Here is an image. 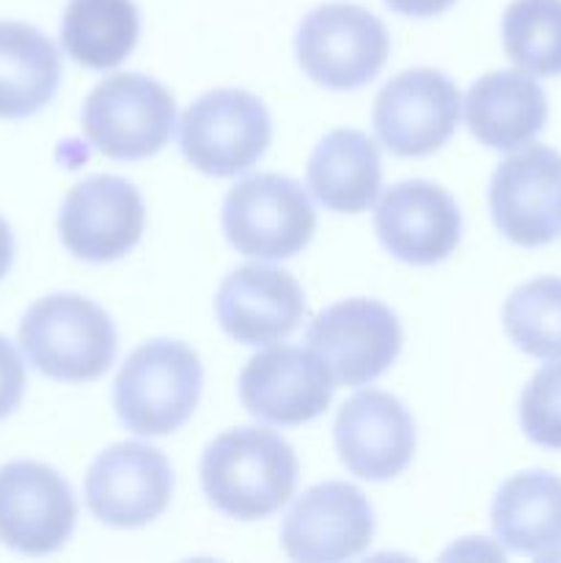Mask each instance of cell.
Instances as JSON below:
<instances>
[{"label":"cell","mask_w":561,"mask_h":563,"mask_svg":"<svg viewBox=\"0 0 561 563\" xmlns=\"http://www.w3.org/2000/svg\"><path fill=\"white\" fill-rule=\"evenodd\" d=\"M520 427L531 443L561 451V361L539 368L522 388Z\"/></svg>","instance_id":"obj_26"},{"label":"cell","mask_w":561,"mask_h":563,"mask_svg":"<svg viewBox=\"0 0 561 563\" xmlns=\"http://www.w3.org/2000/svg\"><path fill=\"white\" fill-rule=\"evenodd\" d=\"M146 209L135 185L99 174L69 190L58 212L66 251L82 262H116L138 245Z\"/></svg>","instance_id":"obj_14"},{"label":"cell","mask_w":561,"mask_h":563,"mask_svg":"<svg viewBox=\"0 0 561 563\" xmlns=\"http://www.w3.org/2000/svg\"><path fill=\"white\" fill-rule=\"evenodd\" d=\"M333 379L311 350L280 344L258 352L240 374V401L253 418L300 427L328 410Z\"/></svg>","instance_id":"obj_15"},{"label":"cell","mask_w":561,"mask_h":563,"mask_svg":"<svg viewBox=\"0 0 561 563\" xmlns=\"http://www.w3.org/2000/svg\"><path fill=\"white\" fill-rule=\"evenodd\" d=\"M20 346L38 374L58 383H94L116 357V328L105 308L80 295H47L20 322Z\"/></svg>","instance_id":"obj_2"},{"label":"cell","mask_w":561,"mask_h":563,"mask_svg":"<svg viewBox=\"0 0 561 563\" xmlns=\"http://www.w3.org/2000/svg\"><path fill=\"white\" fill-rule=\"evenodd\" d=\"M11 262H14V234H11L9 223L0 218V280L11 269Z\"/></svg>","instance_id":"obj_29"},{"label":"cell","mask_w":561,"mask_h":563,"mask_svg":"<svg viewBox=\"0 0 561 563\" xmlns=\"http://www.w3.org/2000/svg\"><path fill=\"white\" fill-rule=\"evenodd\" d=\"M297 456L280 434L262 427L229 429L201 456V487L209 504L231 520L275 515L297 487Z\"/></svg>","instance_id":"obj_1"},{"label":"cell","mask_w":561,"mask_h":563,"mask_svg":"<svg viewBox=\"0 0 561 563\" xmlns=\"http://www.w3.org/2000/svg\"><path fill=\"white\" fill-rule=\"evenodd\" d=\"M174 473L163 451L116 443L97 456L86 476V504L110 528H141L170 504Z\"/></svg>","instance_id":"obj_12"},{"label":"cell","mask_w":561,"mask_h":563,"mask_svg":"<svg viewBox=\"0 0 561 563\" xmlns=\"http://www.w3.org/2000/svg\"><path fill=\"white\" fill-rule=\"evenodd\" d=\"M306 344L333 385L361 388L391 368L402 350V328L388 306L352 297L324 308L306 330Z\"/></svg>","instance_id":"obj_8"},{"label":"cell","mask_w":561,"mask_h":563,"mask_svg":"<svg viewBox=\"0 0 561 563\" xmlns=\"http://www.w3.org/2000/svg\"><path fill=\"white\" fill-rule=\"evenodd\" d=\"M374 231L394 258L429 267L454 253L462 234V214L440 185L424 179L388 187L374 209Z\"/></svg>","instance_id":"obj_16"},{"label":"cell","mask_w":561,"mask_h":563,"mask_svg":"<svg viewBox=\"0 0 561 563\" xmlns=\"http://www.w3.org/2000/svg\"><path fill=\"white\" fill-rule=\"evenodd\" d=\"M61 82V55L38 27L0 22V119H28L47 108Z\"/></svg>","instance_id":"obj_22"},{"label":"cell","mask_w":561,"mask_h":563,"mask_svg":"<svg viewBox=\"0 0 561 563\" xmlns=\"http://www.w3.org/2000/svg\"><path fill=\"white\" fill-rule=\"evenodd\" d=\"M493 531L504 548L544 559L561 548V478L544 471L517 473L501 484Z\"/></svg>","instance_id":"obj_21"},{"label":"cell","mask_w":561,"mask_h":563,"mask_svg":"<svg viewBox=\"0 0 561 563\" xmlns=\"http://www.w3.org/2000/svg\"><path fill=\"white\" fill-rule=\"evenodd\" d=\"M77 500L69 482L44 462L0 467V542L25 555H47L75 533Z\"/></svg>","instance_id":"obj_10"},{"label":"cell","mask_w":561,"mask_h":563,"mask_svg":"<svg viewBox=\"0 0 561 563\" xmlns=\"http://www.w3.org/2000/svg\"><path fill=\"white\" fill-rule=\"evenodd\" d=\"M25 394V366L20 352L6 335H0V421L20 407Z\"/></svg>","instance_id":"obj_27"},{"label":"cell","mask_w":561,"mask_h":563,"mask_svg":"<svg viewBox=\"0 0 561 563\" xmlns=\"http://www.w3.org/2000/svg\"><path fill=\"white\" fill-rule=\"evenodd\" d=\"M465 121L479 143L512 152L528 146L542 132L548 97L542 86L522 71H487L468 91Z\"/></svg>","instance_id":"obj_19"},{"label":"cell","mask_w":561,"mask_h":563,"mask_svg":"<svg viewBox=\"0 0 561 563\" xmlns=\"http://www.w3.org/2000/svg\"><path fill=\"white\" fill-rule=\"evenodd\" d=\"M273 121L258 97L242 88H215L198 97L179 121L187 163L207 176H237L253 168L270 146Z\"/></svg>","instance_id":"obj_7"},{"label":"cell","mask_w":561,"mask_h":563,"mask_svg":"<svg viewBox=\"0 0 561 563\" xmlns=\"http://www.w3.org/2000/svg\"><path fill=\"white\" fill-rule=\"evenodd\" d=\"M317 212L300 181L256 174L237 181L223 201V234L237 253L262 262L292 258L311 242Z\"/></svg>","instance_id":"obj_4"},{"label":"cell","mask_w":561,"mask_h":563,"mask_svg":"<svg viewBox=\"0 0 561 563\" xmlns=\"http://www.w3.org/2000/svg\"><path fill=\"white\" fill-rule=\"evenodd\" d=\"M339 460L366 482L396 478L416 454V423L396 396L361 390L341 405L333 427Z\"/></svg>","instance_id":"obj_17"},{"label":"cell","mask_w":561,"mask_h":563,"mask_svg":"<svg viewBox=\"0 0 561 563\" xmlns=\"http://www.w3.org/2000/svg\"><path fill=\"white\" fill-rule=\"evenodd\" d=\"M308 187L333 212L358 214L374 203L383 163L372 137L361 130H333L308 157Z\"/></svg>","instance_id":"obj_20"},{"label":"cell","mask_w":561,"mask_h":563,"mask_svg":"<svg viewBox=\"0 0 561 563\" xmlns=\"http://www.w3.org/2000/svg\"><path fill=\"white\" fill-rule=\"evenodd\" d=\"M201 361L182 341L154 339L138 346L113 385L119 421L143 438H163L187 423L201 399Z\"/></svg>","instance_id":"obj_3"},{"label":"cell","mask_w":561,"mask_h":563,"mask_svg":"<svg viewBox=\"0 0 561 563\" xmlns=\"http://www.w3.org/2000/svg\"><path fill=\"white\" fill-rule=\"evenodd\" d=\"M215 311L237 344L267 346L295 333L306 313V295L284 269L245 264L220 284Z\"/></svg>","instance_id":"obj_18"},{"label":"cell","mask_w":561,"mask_h":563,"mask_svg":"<svg viewBox=\"0 0 561 563\" xmlns=\"http://www.w3.org/2000/svg\"><path fill=\"white\" fill-rule=\"evenodd\" d=\"M374 511L366 495L346 482H324L302 493L284 517L280 542L289 559L336 563L366 553Z\"/></svg>","instance_id":"obj_13"},{"label":"cell","mask_w":561,"mask_h":563,"mask_svg":"<svg viewBox=\"0 0 561 563\" xmlns=\"http://www.w3.org/2000/svg\"><path fill=\"white\" fill-rule=\"evenodd\" d=\"M297 60L314 82L355 91L385 66L391 36L383 22L355 3H324L308 11L297 31Z\"/></svg>","instance_id":"obj_5"},{"label":"cell","mask_w":561,"mask_h":563,"mask_svg":"<svg viewBox=\"0 0 561 563\" xmlns=\"http://www.w3.org/2000/svg\"><path fill=\"white\" fill-rule=\"evenodd\" d=\"M504 49L522 71L561 75V0H512L501 22Z\"/></svg>","instance_id":"obj_24"},{"label":"cell","mask_w":561,"mask_h":563,"mask_svg":"<svg viewBox=\"0 0 561 563\" xmlns=\"http://www.w3.org/2000/svg\"><path fill=\"white\" fill-rule=\"evenodd\" d=\"M490 212L515 245H550L561 231V154L528 146L506 157L490 181Z\"/></svg>","instance_id":"obj_11"},{"label":"cell","mask_w":561,"mask_h":563,"mask_svg":"<svg viewBox=\"0 0 561 563\" xmlns=\"http://www.w3.org/2000/svg\"><path fill=\"white\" fill-rule=\"evenodd\" d=\"M141 16L132 0H72L61 22L66 55L88 69H113L135 49Z\"/></svg>","instance_id":"obj_23"},{"label":"cell","mask_w":561,"mask_h":563,"mask_svg":"<svg viewBox=\"0 0 561 563\" xmlns=\"http://www.w3.org/2000/svg\"><path fill=\"white\" fill-rule=\"evenodd\" d=\"M457 0H385L391 11L405 16H435L443 14L446 9H451Z\"/></svg>","instance_id":"obj_28"},{"label":"cell","mask_w":561,"mask_h":563,"mask_svg":"<svg viewBox=\"0 0 561 563\" xmlns=\"http://www.w3.org/2000/svg\"><path fill=\"white\" fill-rule=\"evenodd\" d=\"M176 102L165 86L124 71L105 77L82 104V132L110 159H146L174 135Z\"/></svg>","instance_id":"obj_6"},{"label":"cell","mask_w":561,"mask_h":563,"mask_svg":"<svg viewBox=\"0 0 561 563\" xmlns=\"http://www.w3.org/2000/svg\"><path fill=\"white\" fill-rule=\"evenodd\" d=\"M460 104V88L446 71L407 69L374 99V132L396 157H424L454 135Z\"/></svg>","instance_id":"obj_9"},{"label":"cell","mask_w":561,"mask_h":563,"mask_svg":"<svg viewBox=\"0 0 561 563\" xmlns=\"http://www.w3.org/2000/svg\"><path fill=\"white\" fill-rule=\"evenodd\" d=\"M512 344L539 361H561V278L544 275L517 286L504 306Z\"/></svg>","instance_id":"obj_25"}]
</instances>
